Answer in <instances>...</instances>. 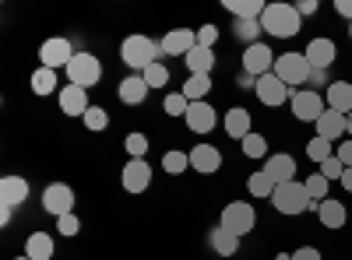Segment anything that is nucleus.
Masks as SVG:
<instances>
[{"label": "nucleus", "instance_id": "f257e3e1", "mask_svg": "<svg viewBox=\"0 0 352 260\" xmlns=\"http://www.w3.org/2000/svg\"><path fill=\"white\" fill-rule=\"evenodd\" d=\"M300 25H303V18L292 4H268L261 14V28L275 39H292L300 32Z\"/></svg>", "mask_w": 352, "mask_h": 260}, {"label": "nucleus", "instance_id": "f03ea898", "mask_svg": "<svg viewBox=\"0 0 352 260\" xmlns=\"http://www.w3.org/2000/svg\"><path fill=\"white\" fill-rule=\"evenodd\" d=\"M159 56H162V46L152 43L148 36H127L124 46H120V60L138 74H144L152 64H159Z\"/></svg>", "mask_w": 352, "mask_h": 260}, {"label": "nucleus", "instance_id": "7ed1b4c3", "mask_svg": "<svg viewBox=\"0 0 352 260\" xmlns=\"http://www.w3.org/2000/svg\"><path fill=\"white\" fill-rule=\"evenodd\" d=\"M272 204H275V211H278V215H303V211H310V208H314V200H310V193H307V187H303V183L292 180V183L275 187Z\"/></svg>", "mask_w": 352, "mask_h": 260}, {"label": "nucleus", "instance_id": "20e7f679", "mask_svg": "<svg viewBox=\"0 0 352 260\" xmlns=\"http://www.w3.org/2000/svg\"><path fill=\"white\" fill-rule=\"evenodd\" d=\"M219 225L226 228V233H232V236H247L250 228L257 225V211L247 204V200H232V204H226L222 208V218H219Z\"/></svg>", "mask_w": 352, "mask_h": 260}, {"label": "nucleus", "instance_id": "39448f33", "mask_svg": "<svg viewBox=\"0 0 352 260\" xmlns=\"http://www.w3.org/2000/svg\"><path fill=\"white\" fill-rule=\"evenodd\" d=\"M99 78H102V64H99V56H92V53H74V60L67 64V81L88 92L92 84H99Z\"/></svg>", "mask_w": 352, "mask_h": 260}, {"label": "nucleus", "instance_id": "423d86ee", "mask_svg": "<svg viewBox=\"0 0 352 260\" xmlns=\"http://www.w3.org/2000/svg\"><path fill=\"white\" fill-rule=\"evenodd\" d=\"M275 74L289 84V88H296V84H307L314 78V67L307 64L303 53H282V56H275Z\"/></svg>", "mask_w": 352, "mask_h": 260}, {"label": "nucleus", "instance_id": "0eeeda50", "mask_svg": "<svg viewBox=\"0 0 352 260\" xmlns=\"http://www.w3.org/2000/svg\"><path fill=\"white\" fill-rule=\"evenodd\" d=\"M289 106H292V117H296L300 123H317L320 113L328 109L324 95L310 92V88H296V92H292V99H289Z\"/></svg>", "mask_w": 352, "mask_h": 260}, {"label": "nucleus", "instance_id": "6e6552de", "mask_svg": "<svg viewBox=\"0 0 352 260\" xmlns=\"http://www.w3.org/2000/svg\"><path fill=\"white\" fill-rule=\"evenodd\" d=\"M74 190L67 187V183H50L46 190H43V208H46V215H53V218H64V215H71L74 211Z\"/></svg>", "mask_w": 352, "mask_h": 260}, {"label": "nucleus", "instance_id": "1a4fd4ad", "mask_svg": "<svg viewBox=\"0 0 352 260\" xmlns=\"http://www.w3.org/2000/svg\"><path fill=\"white\" fill-rule=\"evenodd\" d=\"M254 92H257V99H261L264 106H272V109L292 99V88H289V84H285L275 71L264 74V78H257V88H254Z\"/></svg>", "mask_w": 352, "mask_h": 260}, {"label": "nucleus", "instance_id": "9d476101", "mask_svg": "<svg viewBox=\"0 0 352 260\" xmlns=\"http://www.w3.org/2000/svg\"><path fill=\"white\" fill-rule=\"evenodd\" d=\"M303 56H307V64H310L314 71H324V67H331V64L338 60V46H335V39H328V36H317V39L307 43Z\"/></svg>", "mask_w": 352, "mask_h": 260}, {"label": "nucleus", "instance_id": "9b49d317", "mask_svg": "<svg viewBox=\"0 0 352 260\" xmlns=\"http://www.w3.org/2000/svg\"><path fill=\"white\" fill-rule=\"evenodd\" d=\"M243 71L254 74V78L272 74V71H275V53H272V46H268V43L247 46V53H243Z\"/></svg>", "mask_w": 352, "mask_h": 260}, {"label": "nucleus", "instance_id": "f8f14e48", "mask_svg": "<svg viewBox=\"0 0 352 260\" xmlns=\"http://www.w3.org/2000/svg\"><path fill=\"white\" fill-rule=\"evenodd\" d=\"M120 183H124L127 193H144V190L152 187V165L144 162V158H131L124 165V172H120Z\"/></svg>", "mask_w": 352, "mask_h": 260}, {"label": "nucleus", "instance_id": "ddd939ff", "mask_svg": "<svg viewBox=\"0 0 352 260\" xmlns=\"http://www.w3.org/2000/svg\"><path fill=\"white\" fill-rule=\"evenodd\" d=\"M39 60H43V67H50V71H56V67L67 71V64L74 60V49H71L67 39H46V43L39 46Z\"/></svg>", "mask_w": 352, "mask_h": 260}, {"label": "nucleus", "instance_id": "4468645a", "mask_svg": "<svg viewBox=\"0 0 352 260\" xmlns=\"http://www.w3.org/2000/svg\"><path fill=\"white\" fill-rule=\"evenodd\" d=\"M190 169L201 172V176H212V172L222 169V152L215 144H194L190 148Z\"/></svg>", "mask_w": 352, "mask_h": 260}, {"label": "nucleus", "instance_id": "2eb2a0df", "mask_svg": "<svg viewBox=\"0 0 352 260\" xmlns=\"http://www.w3.org/2000/svg\"><path fill=\"white\" fill-rule=\"evenodd\" d=\"M159 46H162L166 56H187L197 46V32H194V28H173V32L162 36Z\"/></svg>", "mask_w": 352, "mask_h": 260}, {"label": "nucleus", "instance_id": "dca6fc26", "mask_svg": "<svg viewBox=\"0 0 352 260\" xmlns=\"http://www.w3.org/2000/svg\"><path fill=\"white\" fill-rule=\"evenodd\" d=\"M187 127L194 130V134H212L215 130V123H219V113L208 106V102H190V109H187Z\"/></svg>", "mask_w": 352, "mask_h": 260}, {"label": "nucleus", "instance_id": "f3484780", "mask_svg": "<svg viewBox=\"0 0 352 260\" xmlns=\"http://www.w3.org/2000/svg\"><path fill=\"white\" fill-rule=\"evenodd\" d=\"M264 172H268V176L275 180V187L292 183V180H296V158L285 155V152H278V155H272L268 162H264Z\"/></svg>", "mask_w": 352, "mask_h": 260}, {"label": "nucleus", "instance_id": "a211bd4d", "mask_svg": "<svg viewBox=\"0 0 352 260\" xmlns=\"http://www.w3.org/2000/svg\"><path fill=\"white\" fill-rule=\"evenodd\" d=\"M88 109H92L88 92L78 88V84H64V88H60V113H67V117H85Z\"/></svg>", "mask_w": 352, "mask_h": 260}, {"label": "nucleus", "instance_id": "6ab92c4d", "mask_svg": "<svg viewBox=\"0 0 352 260\" xmlns=\"http://www.w3.org/2000/svg\"><path fill=\"white\" fill-rule=\"evenodd\" d=\"M148 81H144L141 74H131V78H124L120 81V88H116V95H120V102H127V106H141L144 99H148Z\"/></svg>", "mask_w": 352, "mask_h": 260}, {"label": "nucleus", "instance_id": "aec40b11", "mask_svg": "<svg viewBox=\"0 0 352 260\" xmlns=\"http://www.w3.org/2000/svg\"><path fill=\"white\" fill-rule=\"evenodd\" d=\"M25 200H28V183L21 176H4V180H0V204L21 208Z\"/></svg>", "mask_w": 352, "mask_h": 260}, {"label": "nucleus", "instance_id": "412c9836", "mask_svg": "<svg viewBox=\"0 0 352 260\" xmlns=\"http://www.w3.org/2000/svg\"><path fill=\"white\" fill-rule=\"evenodd\" d=\"M324 102H328V109L349 117V113H352V84L349 81H331L328 92H324Z\"/></svg>", "mask_w": 352, "mask_h": 260}, {"label": "nucleus", "instance_id": "4be33fe9", "mask_svg": "<svg viewBox=\"0 0 352 260\" xmlns=\"http://www.w3.org/2000/svg\"><path fill=\"white\" fill-rule=\"evenodd\" d=\"M317 218H320V225L324 228H345V222H349V211H345V204L342 200H320L317 204Z\"/></svg>", "mask_w": 352, "mask_h": 260}, {"label": "nucleus", "instance_id": "5701e85b", "mask_svg": "<svg viewBox=\"0 0 352 260\" xmlns=\"http://www.w3.org/2000/svg\"><path fill=\"white\" fill-rule=\"evenodd\" d=\"M226 134L232 137V141H243L247 134H254V127H250V113L243 109V106H232L229 113H226Z\"/></svg>", "mask_w": 352, "mask_h": 260}, {"label": "nucleus", "instance_id": "b1692460", "mask_svg": "<svg viewBox=\"0 0 352 260\" xmlns=\"http://www.w3.org/2000/svg\"><path fill=\"white\" fill-rule=\"evenodd\" d=\"M314 127H317V137H324V141L345 137V117H342V113H335V109H324V113H320V120H317Z\"/></svg>", "mask_w": 352, "mask_h": 260}, {"label": "nucleus", "instance_id": "393cba45", "mask_svg": "<svg viewBox=\"0 0 352 260\" xmlns=\"http://www.w3.org/2000/svg\"><path fill=\"white\" fill-rule=\"evenodd\" d=\"M56 253V246H53V239H50V233H32L25 239V257H32V260H50Z\"/></svg>", "mask_w": 352, "mask_h": 260}, {"label": "nucleus", "instance_id": "a878e982", "mask_svg": "<svg viewBox=\"0 0 352 260\" xmlns=\"http://www.w3.org/2000/svg\"><path fill=\"white\" fill-rule=\"evenodd\" d=\"M187 67H190V74H212V67H215V49H204V46H194L187 56Z\"/></svg>", "mask_w": 352, "mask_h": 260}, {"label": "nucleus", "instance_id": "bb28decb", "mask_svg": "<svg viewBox=\"0 0 352 260\" xmlns=\"http://www.w3.org/2000/svg\"><path fill=\"white\" fill-rule=\"evenodd\" d=\"M264 8L268 4H261V0H226V11H232L240 21H261Z\"/></svg>", "mask_w": 352, "mask_h": 260}, {"label": "nucleus", "instance_id": "cd10ccee", "mask_svg": "<svg viewBox=\"0 0 352 260\" xmlns=\"http://www.w3.org/2000/svg\"><path fill=\"white\" fill-rule=\"evenodd\" d=\"M208 243H212V250L219 253V257H232L240 250V236H232V233H226V228L219 225V228H212V236H208Z\"/></svg>", "mask_w": 352, "mask_h": 260}, {"label": "nucleus", "instance_id": "c85d7f7f", "mask_svg": "<svg viewBox=\"0 0 352 260\" xmlns=\"http://www.w3.org/2000/svg\"><path fill=\"white\" fill-rule=\"evenodd\" d=\"M212 92V78L208 74H190L187 84H184V95L187 102H204V95Z\"/></svg>", "mask_w": 352, "mask_h": 260}, {"label": "nucleus", "instance_id": "c756f323", "mask_svg": "<svg viewBox=\"0 0 352 260\" xmlns=\"http://www.w3.org/2000/svg\"><path fill=\"white\" fill-rule=\"evenodd\" d=\"M240 144H243V155H247V158H268V137H264V134L254 130V134H247Z\"/></svg>", "mask_w": 352, "mask_h": 260}, {"label": "nucleus", "instance_id": "7c9ffc66", "mask_svg": "<svg viewBox=\"0 0 352 260\" xmlns=\"http://www.w3.org/2000/svg\"><path fill=\"white\" fill-rule=\"evenodd\" d=\"M247 187H250V193H254V197H268V200H272V193H275V180H272L264 169H257V172H254V176L247 180Z\"/></svg>", "mask_w": 352, "mask_h": 260}, {"label": "nucleus", "instance_id": "2f4dec72", "mask_svg": "<svg viewBox=\"0 0 352 260\" xmlns=\"http://www.w3.org/2000/svg\"><path fill=\"white\" fill-rule=\"evenodd\" d=\"M32 92H36V95H50V92H56V71L39 67V71L32 74Z\"/></svg>", "mask_w": 352, "mask_h": 260}, {"label": "nucleus", "instance_id": "473e14b6", "mask_svg": "<svg viewBox=\"0 0 352 260\" xmlns=\"http://www.w3.org/2000/svg\"><path fill=\"white\" fill-rule=\"evenodd\" d=\"M162 169L169 172V176H180L184 169H190V155L187 152H166L162 155Z\"/></svg>", "mask_w": 352, "mask_h": 260}, {"label": "nucleus", "instance_id": "72a5a7b5", "mask_svg": "<svg viewBox=\"0 0 352 260\" xmlns=\"http://www.w3.org/2000/svg\"><path fill=\"white\" fill-rule=\"evenodd\" d=\"M303 187H307V193H310V200H314V204H320V200H328V180L320 176V172L307 176V180H303Z\"/></svg>", "mask_w": 352, "mask_h": 260}, {"label": "nucleus", "instance_id": "f704fd0d", "mask_svg": "<svg viewBox=\"0 0 352 260\" xmlns=\"http://www.w3.org/2000/svg\"><path fill=\"white\" fill-rule=\"evenodd\" d=\"M81 120H85V127L92 130V134H99V130H106V127H109V113H106L102 106H92Z\"/></svg>", "mask_w": 352, "mask_h": 260}, {"label": "nucleus", "instance_id": "c9c22d12", "mask_svg": "<svg viewBox=\"0 0 352 260\" xmlns=\"http://www.w3.org/2000/svg\"><path fill=\"white\" fill-rule=\"evenodd\" d=\"M141 78L148 81V88H166V81H169V67H166V64L159 60V64H152L148 71H144Z\"/></svg>", "mask_w": 352, "mask_h": 260}, {"label": "nucleus", "instance_id": "e433bc0d", "mask_svg": "<svg viewBox=\"0 0 352 260\" xmlns=\"http://www.w3.org/2000/svg\"><path fill=\"white\" fill-rule=\"evenodd\" d=\"M307 155L320 165V162H328L331 158V141H324V137H314L310 144H307Z\"/></svg>", "mask_w": 352, "mask_h": 260}, {"label": "nucleus", "instance_id": "4c0bfd02", "mask_svg": "<svg viewBox=\"0 0 352 260\" xmlns=\"http://www.w3.org/2000/svg\"><path fill=\"white\" fill-rule=\"evenodd\" d=\"M187 109H190V102H187V95H184V92L166 95V113H169V117H187Z\"/></svg>", "mask_w": 352, "mask_h": 260}, {"label": "nucleus", "instance_id": "58836bf2", "mask_svg": "<svg viewBox=\"0 0 352 260\" xmlns=\"http://www.w3.org/2000/svg\"><path fill=\"white\" fill-rule=\"evenodd\" d=\"M124 148H127L131 158H144V152H148V137H144V134H127Z\"/></svg>", "mask_w": 352, "mask_h": 260}, {"label": "nucleus", "instance_id": "ea45409f", "mask_svg": "<svg viewBox=\"0 0 352 260\" xmlns=\"http://www.w3.org/2000/svg\"><path fill=\"white\" fill-rule=\"evenodd\" d=\"M317 172H320V176H324L328 183H331V180H342L345 165H342V158H338V155H331L328 162H320V165H317Z\"/></svg>", "mask_w": 352, "mask_h": 260}, {"label": "nucleus", "instance_id": "a19ab883", "mask_svg": "<svg viewBox=\"0 0 352 260\" xmlns=\"http://www.w3.org/2000/svg\"><path fill=\"white\" fill-rule=\"evenodd\" d=\"M56 233H60V236H78V233H81L78 215L71 211V215H64V218H56Z\"/></svg>", "mask_w": 352, "mask_h": 260}, {"label": "nucleus", "instance_id": "79ce46f5", "mask_svg": "<svg viewBox=\"0 0 352 260\" xmlns=\"http://www.w3.org/2000/svg\"><path fill=\"white\" fill-rule=\"evenodd\" d=\"M215 43H219V28H215V25H201V28H197V46L215 49Z\"/></svg>", "mask_w": 352, "mask_h": 260}, {"label": "nucleus", "instance_id": "37998d69", "mask_svg": "<svg viewBox=\"0 0 352 260\" xmlns=\"http://www.w3.org/2000/svg\"><path fill=\"white\" fill-rule=\"evenodd\" d=\"M257 32H264L261 21H240V25H236V36H240V39H247V46H254V43H257Z\"/></svg>", "mask_w": 352, "mask_h": 260}, {"label": "nucleus", "instance_id": "c03bdc74", "mask_svg": "<svg viewBox=\"0 0 352 260\" xmlns=\"http://www.w3.org/2000/svg\"><path fill=\"white\" fill-rule=\"evenodd\" d=\"M292 260H320V250L317 246H300V250H292Z\"/></svg>", "mask_w": 352, "mask_h": 260}, {"label": "nucleus", "instance_id": "a18cd8bd", "mask_svg": "<svg viewBox=\"0 0 352 260\" xmlns=\"http://www.w3.org/2000/svg\"><path fill=\"white\" fill-rule=\"evenodd\" d=\"M335 155H338V158H342V165L349 169V165H352V141H342V144H338V152H335Z\"/></svg>", "mask_w": 352, "mask_h": 260}, {"label": "nucleus", "instance_id": "49530a36", "mask_svg": "<svg viewBox=\"0 0 352 260\" xmlns=\"http://www.w3.org/2000/svg\"><path fill=\"white\" fill-rule=\"evenodd\" d=\"M296 11H300V18H310V14H317V0H303V4H296Z\"/></svg>", "mask_w": 352, "mask_h": 260}, {"label": "nucleus", "instance_id": "de8ad7c7", "mask_svg": "<svg viewBox=\"0 0 352 260\" xmlns=\"http://www.w3.org/2000/svg\"><path fill=\"white\" fill-rule=\"evenodd\" d=\"M335 11H338L342 18H349V21H352V0H338V4H335Z\"/></svg>", "mask_w": 352, "mask_h": 260}, {"label": "nucleus", "instance_id": "09e8293b", "mask_svg": "<svg viewBox=\"0 0 352 260\" xmlns=\"http://www.w3.org/2000/svg\"><path fill=\"white\" fill-rule=\"evenodd\" d=\"M236 84H240V88H257V78H254V74H247V71H243V74H240V81H236Z\"/></svg>", "mask_w": 352, "mask_h": 260}, {"label": "nucleus", "instance_id": "8fccbe9b", "mask_svg": "<svg viewBox=\"0 0 352 260\" xmlns=\"http://www.w3.org/2000/svg\"><path fill=\"white\" fill-rule=\"evenodd\" d=\"M338 183L345 187V193H352V165H349V169L342 172V180H338Z\"/></svg>", "mask_w": 352, "mask_h": 260}, {"label": "nucleus", "instance_id": "3c124183", "mask_svg": "<svg viewBox=\"0 0 352 260\" xmlns=\"http://www.w3.org/2000/svg\"><path fill=\"white\" fill-rule=\"evenodd\" d=\"M11 211H14V208H8V204H0V225H8V222H11Z\"/></svg>", "mask_w": 352, "mask_h": 260}, {"label": "nucleus", "instance_id": "603ef678", "mask_svg": "<svg viewBox=\"0 0 352 260\" xmlns=\"http://www.w3.org/2000/svg\"><path fill=\"white\" fill-rule=\"evenodd\" d=\"M345 134L352 137V113H349V117H345Z\"/></svg>", "mask_w": 352, "mask_h": 260}, {"label": "nucleus", "instance_id": "864d4df0", "mask_svg": "<svg viewBox=\"0 0 352 260\" xmlns=\"http://www.w3.org/2000/svg\"><path fill=\"white\" fill-rule=\"evenodd\" d=\"M275 260H292V253H278V257H275Z\"/></svg>", "mask_w": 352, "mask_h": 260}, {"label": "nucleus", "instance_id": "5fc2aeb1", "mask_svg": "<svg viewBox=\"0 0 352 260\" xmlns=\"http://www.w3.org/2000/svg\"><path fill=\"white\" fill-rule=\"evenodd\" d=\"M14 260H32V257H25V253H21V257H14Z\"/></svg>", "mask_w": 352, "mask_h": 260}, {"label": "nucleus", "instance_id": "6e6d98bb", "mask_svg": "<svg viewBox=\"0 0 352 260\" xmlns=\"http://www.w3.org/2000/svg\"><path fill=\"white\" fill-rule=\"evenodd\" d=\"M349 39H352V21H349Z\"/></svg>", "mask_w": 352, "mask_h": 260}]
</instances>
